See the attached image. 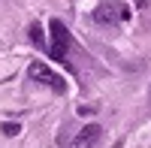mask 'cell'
<instances>
[{
    "instance_id": "1",
    "label": "cell",
    "mask_w": 151,
    "mask_h": 148,
    "mask_svg": "<svg viewBox=\"0 0 151 148\" xmlns=\"http://www.w3.org/2000/svg\"><path fill=\"white\" fill-rule=\"evenodd\" d=\"M48 33H52V45H48V52H52L55 60L64 64L70 45H73V36H70V30H67V24L60 21V18H52V21H48Z\"/></svg>"
},
{
    "instance_id": "2",
    "label": "cell",
    "mask_w": 151,
    "mask_h": 148,
    "mask_svg": "<svg viewBox=\"0 0 151 148\" xmlns=\"http://www.w3.org/2000/svg\"><path fill=\"white\" fill-rule=\"evenodd\" d=\"M27 76H30L33 82L45 85V88H52L55 94H67V82H64V76H58V73L48 67V64H42V60H33V64L27 67Z\"/></svg>"
},
{
    "instance_id": "3",
    "label": "cell",
    "mask_w": 151,
    "mask_h": 148,
    "mask_svg": "<svg viewBox=\"0 0 151 148\" xmlns=\"http://www.w3.org/2000/svg\"><path fill=\"white\" fill-rule=\"evenodd\" d=\"M130 18V6H124V3H100L94 9V21L97 24H118V21H127Z\"/></svg>"
},
{
    "instance_id": "4",
    "label": "cell",
    "mask_w": 151,
    "mask_h": 148,
    "mask_svg": "<svg viewBox=\"0 0 151 148\" xmlns=\"http://www.w3.org/2000/svg\"><path fill=\"white\" fill-rule=\"evenodd\" d=\"M100 133H103V127H100V124L82 127L79 133H76V139H73V148H94V145L100 142Z\"/></svg>"
},
{
    "instance_id": "5",
    "label": "cell",
    "mask_w": 151,
    "mask_h": 148,
    "mask_svg": "<svg viewBox=\"0 0 151 148\" xmlns=\"http://www.w3.org/2000/svg\"><path fill=\"white\" fill-rule=\"evenodd\" d=\"M30 42H33V45H40V48L45 45V40H42V27H40L36 21L30 24Z\"/></svg>"
},
{
    "instance_id": "6",
    "label": "cell",
    "mask_w": 151,
    "mask_h": 148,
    "mask_svg": "<svg viewBox=\"0 0 151 148\" xmlns=\"http://www.w3.org/2000/svg\"><path fill=\"white\" fill-rule=\"evenodd\" d=\"M21 133V124H15V121H6L3 124V136H18Z\"/></svg>"
}]
</instances>
